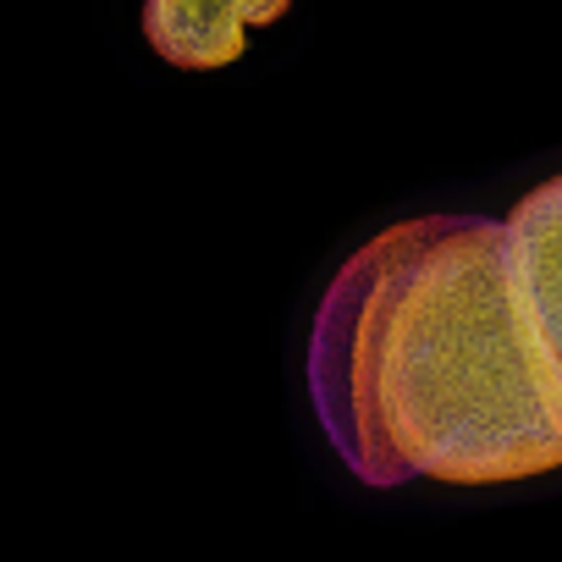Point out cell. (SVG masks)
Segmentation results:
<instances>
[{"mask_svg":"<svg viewBox=\"0 0 562 562\" xmlns=\"http://www.w3.org/2000/svg\"><path fill=\"white\" fill-rule=\"evenodd\" d=\"M502 226H507V248H513V276H518L524 310L535 321L540 353H546L557 397H562V177L529 188L502 215Z\"/></svg>","mask_w":562,"mask_h":562,"instance_id":"cell-2","label":"cell"},{"mask_svg":"<svg viewBox=\"0 0 562 562\" xmlns=\"http://www.w3.org/2000/svg\"><path fill=\"white\" fill-rule=\"evenodd\" d=\"M293 0H144V40L160 61L182 72L232 67L248 29L276 23Z\"/></svg>","mask_w":562,"mask_h":562,"instance_id":"cell-3","label":"cell"},{"mask_svg":"<svg viewBox=\"0 0 562 562\" xmlns=\"http://www.w3.org/2000/svg\"><path fill=\"white\" fill-rule=\"evenodd\" d=\"M304 370L331 452L364 485L562 469V397L491 215H414L353 248Z\"/></svg>","mask_w":562,"mask_h":562,"instance_id":"cell-1","label":"cell"}]
</instances>
